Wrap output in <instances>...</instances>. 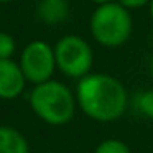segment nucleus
Masks as SVG:
<instances>
[{
    "mask_svg": "<svg viewBox=\"0 0 153 153\" xmlns=\"http://www.w3.org/2000/svg\"><path fill=\"white\" fill-rule=\"evenodd\" d=\"M76 99L81 110L97 122H114L127 109V89L109 74H87L79 79Z\"/></svg>",
    "mask_w": 153,
    "mask_h": 153,
    "instance_id": "1",
    "label": "nucleus"
},
{
    "mask_svg": "<svg viewBox=\"0 0 153 153\" xmlns=\"http://www.w3.org/2000/svg\"><path fill=\"white\" fill-rule=\"evenodd\" d=\"M33 112L48 125H64L74 117L76 99L73 92L58 81L38 84L30 94Z\"/></svg>",
    "mask_w": 153,
    "mask_h": 153,
    "instance_id": "2",
    "label": "nucleus"
},
{
    "mask_svg": "<svg viewBox=\"0 0 153 153\" xmlns=\"http://www.w3.org/2000/svg\"><path fill=\"white\" fill-rule=\"evenodd\" d=\"M91 33L102 46H120L130 38L132 17L119 2L97 5L91 17Z\"/></svg>",
    "mask_w": 153,
    "mask_h": 153,
    "instance_id": "3",
    "label": "nucleus"
},
{
    "mask_svg": "<svg viewBox=\"0 0 153 153\" xmlns=\"http://www.w3.org/2000/svg\"><path fill=\"white\" fill-rule=\"evenodd\" d=\"M56 68L69 77L82 79L92 68V50L89 43L76 35L63 36L54 46Z\"/></svg>",
    "mask_w": 153,
    "mask_h": 153,
    "instance_id": "4",
    "label": "nucleus"
},
{
    "mask_svg": "<svg viewBox=\"0 0 153 153\" xmlns=\"http://www.w3.org/2000/svg\"><path fill=\"white\" fill-rule=\"evenodd\" d=\"M18 64L28 82L35 86L48 82L51 81V76L56 69L54 48H51L46 41H31L22 51Z\"/></svg>",
    "mask_w": 153,
    "mask_h": 153,
    "instance_id": "5",
    "label": "nucleus"
},
{
    "mask_svg": "<svg viewBox=\"0 0 153 153\" xmlns=\"http://www.w3.org/2000/svg\"><path fill=\"white\" fill-rule=\"evenodd\" d=\"M23 73L20 69V64L12 59L0 61V99L12 100L18 97L25 89Z\"/></svg>",
    "mask_w": 153,
    "mask_h": 153,
    "instance_id": "6",
    "label": "nucleus"
},
{
    "mask_svg": "<svg viewBox=\"0 0 153 153\" xmlns=\"http://www.w3.org/2000/svg\"><path fill=\"white\" fill-rule=\"evenodd\" d=\"M0 153H30V146L18 130L0 127Z\"/></svg>",
    "mask_w": 153,
    "mask_h": 153,
    "instance_id": "7",
    "label": "nucleus"
},
{
    "mask_svg": "<svg viewBox=\"0 0 153 153\" xmlns=\"http://www.w3.org/2000/svg\"><path fill=\"white\" fill-rule=\"evenodd\" d=\"M38 15L46 23H59L68 15V4L64 0L41 2L40 7H38Z\"/></svg>",
    "mask_w": 153,
    "mask_h": 153,
    "instance_id": "8",
    "label": "nucleus"
},
{
    "mask_svg": "<svg viewBox=\"0 0 153 153\" xmlns=\"http://www.w3.org/2000/svg\"><path fill=\"white\" fill-rule=\"evenodd\" d=\"M94 153H130V148L122 140L109 138V140L100 142L97 145V148L94 150Z\"/></svg>",
    "mask_w": 153,
    "mask_h": 153,
    "instance_id": "9",
    "label": "nucleus"
},
{
    "mask_svg": "<svg viewBox=\"0 0 153 153\" xmlns=\"http://www.w3.org/2000/svg\"><path fill=\"white\" fill-rule=\"evenodd\" d=\"M15 53V40L12 35L0 31V61L12 59Z\"/></svg>",
    "mask_w": 153,
    "mask_h": 153,
    "instance_id": "10",
    "label": "nucleus"
},
{
    "mask_svg": "<svg viewBox=\"0 0 153 153\" xmlns=\"http://www.w3.org/2000/svg\"><path fill=\"white\" fill-rule=\"evenodd\" d=\"M137 105H138V110L145 117L153 119V89L140 94L138 99H137Z\"/></svg>",
    "mask_w": 153,
    "mask_h": 153,
    "instance_id": "11",
    "label": "nucleus"
},
{
    "mask_svg": "<svg viewBox=\"0 0 153 153\" xmlns=\"http://www.w3.org/2000/svg\"><path fill=\"white\" fill-rule=\"evenodd\" d=\"M152 0H119V4L123 8H140V7H145Z\"/></svg>",
    "mask_w": 153,
    "mask_h": 153,
    "instance_id": "12",
    "label": "nucleus"
},
{
    "mask_svg": "<svg viewBox=\"0 0 153 153\" xmlns=\"http://www.w3.org/2000/svg\"><path fill=\"white\" fill-rule=\"evenodd\" d=\"M89 2L97 4V5H104V4H110V2H114V0H89Z\"/></svg>",
    "mask_w": 153,
    "mask_h": 153,
    "instance_id": "13",
    "label": "nucleus"
},
{
    "mask_svg": "<svg viewBox=\"0 0 153 153\" xmlns=\"http://www.w3.org/2000/svg\"><path fill=\"white\" fill-rule=\"evenodd\" d=\"M150 12H152V18H153V0L150 2Z\"/></svg>",
    "mask_w": 153,
    "mask_h": 153,
    "instance_id": "14",
    "label": "nucleus"
},
{
    "mask_svg": "<svg viewBox=\"0 0 153 153\" xmlns=\"http://www.w3.org/2000/svg\"><path fill=\"white\" fill-rule=\"evenodd\" d=\"M150 73H152V79H153V59H152V64H150Z\"/></svg>",
    "mask_w": 153,
    "mask_h": 153,
    "instance_id": "15",
    "label": "nucleus"
},
{
    "mask_svg": "<svg viewBox=\"0 0 153 153\" xmlns=\"http://www.w3.org/2000/svg\"><path fill=\"white\" fill-rule=\"evenodd\" d=\"M7 2H13V0H0V4H7Z\"/></svg>",
    "mask_w": 153,
    "mask_h": 153,
    "instance_id": "16",
    "label": "nucleus"
},
{
    "mask_svg": "<svg viewBox=\"0 0 153 153\" xmlns=\"http://www.w3.org/2000/svg\"><path fill=\"white\" fill-rule=\"evenodd\" d=\"M40 2H50V0H40Z\"/></svg>",
    "mask_w": 153,
    "mask_h": 153,
    "instance_id": "17",
    "label": "nucleus"
}]
</instances>
